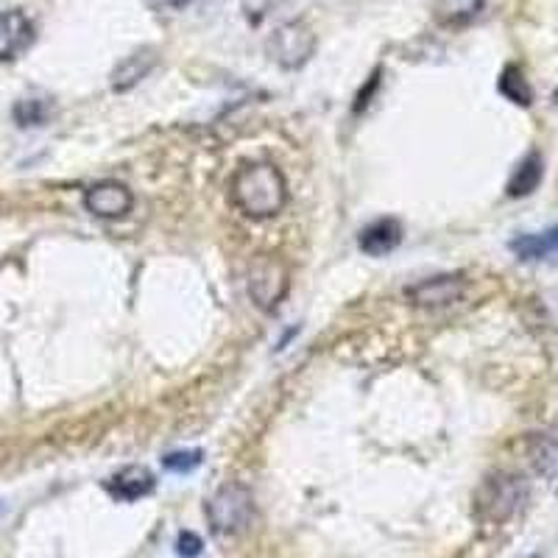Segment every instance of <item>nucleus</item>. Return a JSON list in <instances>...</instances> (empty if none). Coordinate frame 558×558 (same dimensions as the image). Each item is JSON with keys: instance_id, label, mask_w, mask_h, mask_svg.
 I'll use <instances>...</instances> for the list:
<instances>
[{"instance_id": "obj_1", "label": "nucleus", "mask_w": 558, "mask_h": 558, "mask_svg": "<svg viewBox=\"0 0 558 558\" xmlns=\"http://www.w3.org/2000/svg\"><path fill=\"white\" fill-rule=\"evenodd\" d=\"M288 202V184L271 162L243 166L232 179V204L252 221H266L282 213Z\"/></svg>"}, {"instance_id": "obj_2", "label": "nucleus", "mask_w": 558, "mask_h": 558, "mask_svg": "<svg viewBox=\"0 0 558 558\" xmlns=\"http://www.w3.org/2000/svg\"><path fill=\"white\" fill-rule=\"evenodd\" d=\"M527 495H531V488H527L525 477L514 475V472H495L477 488V517L492 525H502V522L514 520L525 508Z\"/></svg>"}, {"instance_id": "obj_3", "label": "nucleus", "mask_w": 558, "mask_h": 558, "mask_svg": "<svg viewBox=\"0 0 558 558\" xmlns=\"http://www.w3.org/2000/svg\"><path fill=\"white\" fill-rule=\"evenodd\" d=\"M254 495L243 483H227L209 497L207 502V522L213 533L221 536H235L243 533L254 522Z\"/></svg>"}, {"instance_id": "obj_4", "label": "nucleus", "mask_w": 558, "mask_h": 558, "mask_svg": "<svg viewBox=\"0 0 558 558\" xmlns=\"http://www.w3.org/2000/svg\"><path fill=\"white\" fill-rule=\"evenodd\" d=\"M316 34L302 20H291L274 28L266 39V53L277 68L299 70L305 68L316 53Z\"/></svg>"}, {"instance_id": "obj_5", "label": "nucleus", "mask_w": 558, "mask_h": 558, "mask_svg": "<svg viewBox=\"0 0 558 558\" xmlns=\"http://www.w3.org/2000/svg\"><path fill=\"white\" fill-rule=\"evenodd\" d=\"M246 288L254 305L260 307V311L271 313L288 293L286 266L279 260H274V257H257V260L248 266Z\"/></svg>"}, {"instance_id": "obj_6", "label": "nucleus", "mask_w": 558, "mask_h": 558, "mask_svg": "<svg viewBox=\"0 0 558 558\" xmlns=\"http://www.w3.org/2000/svg\"><path fill=\"white\" fill-rule=\"evenodd\" d=\"M84 207L104 221H118L134 209V193L123 182H98L84 191Z\"/></svg>"}, {"instance_id": "obj_7", "label": "nucleus", "mask_w": 558, "mask_h": 558, "mask_svg": "<svg viewBox=\"0 0 558 558\" xmlns=\"http://www.w3.org/2000/svg\"><path fill=\"white\" fill-rule=\"evenodd\" d=\"M34 39H37V28L23 9L0 12V62H14L23 57Z\"/></svg>"}, {"instance_id": "obj_8", "label": "nucleus", "mask_w": 558, "mask_h": 558, "mask_svg": "<svg viewBox=\"0 0 558 558\" xmlns=\"http://www.w3.org/2000/svg\"><path fill=\"white\" fill-rule=\"evenodd\" d=\"M463 277L458 274H441V277H430L425 282H416V286L408 288V299H411L416 307H425V311H438V307L456 305L458 299L463 296Z\"/></svg>"}, {"instance_id": "obj_9", "label": "nucleus", "mask_w": 558, "mask_h": 558, "mask_svg": "<svg viewBox=\"0 0 558 558\" xmlns=\"http://www.w3.org/2000/svg\"><path fill=\"white\" fill-rule=\"evenodd\" d=\"M154 486H157V477L146 466H126L109 477L107 495L118 502H134L151 495Z\"/></svg>"}, {"instance_id": "obj_10", "label": "nucleus", "mask_w": 558, "mask_h": 558, "mask_svg": "<svg viewBox=\"0 0 558 558\" xmlns=\"http://www.w3.org/2000/svg\"><path fill=\"white\" fill-rule=\"evenodd\" d=\"M402 243V223L397 218H377L357 235V246L368 257H386Z\"/></svg>"}, {"instance_id": "obj_11", "label": "nucleus", "mask_w": 558, "mask_h": 558, "mask_svg": "<svg viewBox=\"0 0 558 558\" xmlns=\"http://www.w3.org/2000/svg\"><path fill=\"white\" fill-rule=\"evenodd\" d=\"M157 62L159 57L154 48H140V51H134L132 57H126L112 70V89L114 93H126V89L137 87L157 68Z\"/></svg>"}, {"instance_id": "obj_12", "label": "nucleus", "mask_w": 558, "mask_h": 558, "mask_svg": "<svg viewBox=\"0 0 558 558\" xmlns=\"http://www.w3.org/2000/svg\"><path fill=\"white\" fill-rule=\"evenodd\" d=\"M511 252L522 263H558V227L547 229L542 235H520L511 241Z\"/></svg>"}, {"instance_id": "obj_13", "label": "nucleus", "mask_w": 558, "mask_h": 558, "mask_svg": "<svg viewBox=\"0 0 558 558\" xmlns=\"http://www.w3.org/2000/svg\"><path fill=\"white\" fill-rule=\"evenodd\" d=\"M486 3L488 0H436L433 14H436L438 26L466 28L486 12Z\"/></svg>"}, {"instance_id": "obj_14", "label": "nucleus", "mask_w": 558, "mask_h": 558, "mask_svg": "<svg viewBox=\"0 0 558 558\" xmlns=\"http://www.w3.org/2000/svg\"><path fill=\"white\" fill-rule=\"evenodd\" d=\"M542 177H545V159H542V154H525V157L520 159V166L514 168V173H511V179H508L506 193L511 198L531 196V193L542 184Z\"/></svg>"}, {"instance_id": "obj_15", "label": "nucleus", "mask_w": 558, "mask_h": 558, "mask_svg": "<svg viewBox=\"0 0 558 558\" xmlns=\"http://www.w3.org/2000/svg\"><path fill=\"white\" fill-rule=\"evenodd\" d=\"M497 89H500L508 101L517 104V107H531L533 104L531 82L525 78V73H522L520 64H508V68L502 70L500 82H497Z\"/></svg>"}, {"instance_id": "obj_16", "label": "nucleus", "mask_w": 558, "mask_h": 558, "mask_svg": "<svg viewBox=\"0 0 558 558\" xmlns=\"http://www.w3.org/2000/svg\"><path fill=\"white\" fill-rule=\"evenodd\" d=\"M12 118L20 129L45 126L48 118H51V104L45 101V98H23V101L14 104Z\"/></svg>"}, {"instance_id": "obj_17", "label": "nucleus", "mask_w": 558, "mask_h": 558, "mask_svg": "<svg viewBox=\"0 0 558 558\" xmlns=\"http://www.w3.org/2000/svg\"><path fill=\"white\" fill-rule=\"evenodd\" d=\"M531 458L536 472L542 475H550L558 463V441L550 436H533L531 438Z\"/></svg>"}, {"instance_id": "obj_18", "label": "nucleus", "mask_w": 558, "mask_h": 558, "mask_svg": "<svg viewBox=\"0 0 558 558\" xmlns=\"http://www.w3.org/2000/svg\"><path fill=\"white\" fill-rule=\"evenodd\" d=\"M202 461H204L202 450H179V452H171V456L162 458V466H166L168 472H179V475H187V472L196 470Z\"/></svg>"}, {"instance_id": "obj_19", "label": "nucleus", "mask_w": 558, "mask_h": 558, "mask_svg": "<svg viewBox=\"0 0 558 558\" xmlns=\"http://www.w3.org/2000/svg\"><path fill=\"white\" fill-rule=\"evenodd\" d=\"M202 547H204L202 536H196V533H191V531H182V533H179L177 553H179V556H182V558H196V556H202Z\"/></svg>"}, {"instance_id": "obj_20", "label": "nucleus", "mask_w": 558, "mask_h": 558, "mask_svg": "<svg viewBox=\"0 0 558 558\" xmlns=\"http://www.w3.org/2000/svg\"><path fill=\"white\" fill-rule=\"evenodd\" d=\"M154 9H162V12H182L193 3V0H148Z\"/></svg>"}, {"instance_id": "obj_21", "label": "nucleus", "mask_w": 558, "mask_h": 558, "mask_svg": "<svg viewBox=\"0 0 558 558\" xmlns=\"http://www.w3.org/2000/svg\"><path fill=\"white\" fill-rule=\"evenodd\" d=\"M553 101H556V104H558V93H556V96H553Z\"/></svg>"}, {"instance_id": "obj_22", "label": "nucleus", "mask_w": 558, "mask_h": 558, "mask_svg": "<svg viewBox=\"0 0 558 558\" xmlns=\"http://www.w3.org/2000/svg\"><path fill=\"white\" fill-rule=\"evenodd\" d=\"M531 558H542V556H531Z\"/></svg>"}]
</instances>
